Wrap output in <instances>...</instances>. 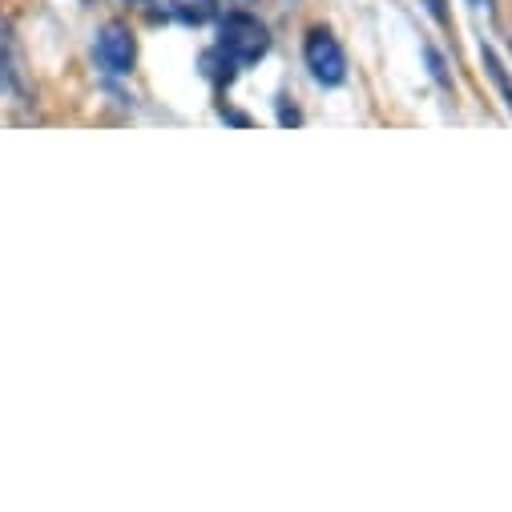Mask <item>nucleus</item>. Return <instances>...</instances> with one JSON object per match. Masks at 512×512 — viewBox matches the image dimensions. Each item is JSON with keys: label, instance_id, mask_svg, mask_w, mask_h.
<instances>
[{"label": "nucleus", "instance_id": "7ed1b4c3", "mask_svg": "<svg viewBox=\"0 0 512 512\" xmlns=\"http://www.w3.org/2000/svg\"><path fill=\"white\" fill-rule=\"evenodd\" d=\"M93 57H97V65H101L109 77H125V73L134 69V57H138L134 33L125 29V25H105V29L97 33Z\"/></svg>", "mask_w": 512, "mask_h": 512}, {"label": "nucleus", "instance_id": "20e7f679", "mask_svg": "<svg viewBox=\"0 0 512 512\" xmlns=\"http://www.w3.org/2000/svg\"><path fill=\"white\" fill-rule=\"evenodd\" d=\"M480 57H484V69H488V77L496 81V89H500V97H504V105H508V113H512V81H508L504 65L496 61V53H492V49H480Z\"/></svg>", "mask_w": 512, "mask_h": 512}, {"label": "nucleus", "instance_id": "423d86ee", "mask_svg": "<svg viewBox=\"0 0 512 512\" xmlns=\"http://www.w3.org/2000/svg\"><path fill=\"white\" fill-rule=\"evenodd\" d=\"M428 61H432L436 81H440V85H448V69H444V61H440V53H436V49H428Z\"/></svg>", "mask_w": 512, "mask_h": 512}, {"label": "nucleus", "instance_id": "6e6552de", "mask_svg": "<svg viewBox=\"0 0 512 512\" xmlns=\"http://www.w3.org/2000/svg\"><path fill=\"white\" fill-rule=\"evenodd\" d=\"M472 5H476V9H492V0H472Z\"/></svg>", "mask_w": 512, "mask_h": 512}, {"label": "nucleus", "instance_id": "0eeeda50", "mask_svg": "<svg viewBox=\"0 0 512 512\" xmlns=\"http://www.w3.org/2000/svg\"><path fill=\"white\" fill-rule=\"evenodd\" d=\"M424 9H428L440 25H448V9H444V0H424Z\"/></svg>", "mask_w": 512, "mask_h": 512}, {"label": "nucleus", "instance_id": "f257e3e1", "mask_svg": "<svg viewBox=\"0 0 512 512\" xmlns=\"http://www.w3.org/2000/svg\"><path fill=\"white\" fill-rule=\"evenodd\" d=\"M271 49V33L259 17L250 13H226L218 21V53L234 65V69H246L254 61H263Z\"/></svg>", "mask_w": 512, "mask_h": 512}, {"label": "nucleus", "instance_id": "f03ea898", "mask_svg": "<svg viewBox=\"0 0 512 512\" xmlns=\"http://www.w3.org/2000/svg\"><path fill=\"white\" fill-rule=\"evenodd\" d=\"M303 61H307L311 77H315L319 85H327V89H335V85L347 81V57H343L339 41H335L323 25H315V29L307 33V41H303Z\"/></svg>", "mask_w": 512, "mask_h": 512}, {"label": "nucleus", "instance_id": "39448f33", "mask_svg": "<svg viewBox=\"0 0 512 512\" xmlns=\"http://www.w3.org/2000/svg\"><path fill=\"white\" fill-rule=\"evenodd\" d=\"M9 77H13V53H9V33L0 29V89L9 85Z\"/></svg>", "mask_w": 512, "mask_h": 512}]
</instances>
